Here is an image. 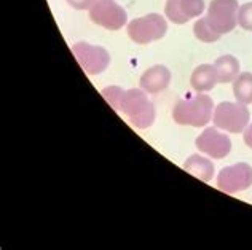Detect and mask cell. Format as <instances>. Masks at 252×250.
<instances>
[{"label":"cell","mask_w":252,"mask_h":250,"mask_svg":"<svg viewBox=\"0 0 252 250\" xmlns=\"http://www.w3.org/2000/svg\"><path fill=\"white\" fill-rule=\"evenodd\" d=\"M238 24L244 30L252 32V2H248L240 6V10H238Z\"/></svg>","instance_id":"cell-17"},{"label":"cell","mask_w":252,"mask_h":250,"mask_svg":"<svg viewBox=\"0 0 252 250\" xmlns=\"http://www.w3.org/2000/svg\"><path fill=\"white\" fill-rule=\"evenodd\" d=\"M214 67L217 72L219 83L235 82L236 77L240 75V62L231 55H223L220 57H217V61L214 62Z\"/></svg>","instance_id":"cell-13"},{"label":"cell","mask_w":252,"mask_h":250,"mask_svg":"<svg viewBox=\"0 0 252 250\" xmlns=\"http://www.w3.org/2000/svg\"><path fill=\"white\" fill-rule=\"evenodd\" d=\"M190 83H191V88H193L196 93L211 91L219 83L216 67L209 64H203L200 67H196L193 70V74H191Z\"/></svg>","instance_id":"cell-12"},{"label":"cell","mask_w":252,"mask_h":250,"mask_svg":"<svg viewBox=\"0 0 252 250\" xmlns=\"http://www.w3.org/2000/svg\"><path fill=\"white\" fill-rule=\"evenodd\" d=\"M204 11V0H168L164 15L174 24H185Z\"/></svg>","instance_id":"cell-10"},{"label":"cell","mask_w":252,"mask_h":250,"mask_svg":"<svg viewBox=\"0 0 252 250\" xmlns=\"http://www.w3.org/2000/svg\"><path fill=\"white\" fill-rule=\"evenodd\" d=\"M171 82V72L164 65H154L141 77V88L145 93L157 94L163 91Z\"/></svg>","instance_id":"cell-11"},{"label":"cell","mask_w":252,"mask_h":250,"mask_svg":"<svg viewBox=\"0 0 252 250\" xmlns=\"http://www.w3.org/2000/svg\"><path fill=\"white\" fill-rule=\"evenodd\" d=\"M238 10V0H212L204 18L209 28L222 37L236 28Z\"/></svg>","instance_id":"cell-4"},{"label":"cell","mask_w":252,"mask_h":250,"mask_svg":"<svg viewBox=\"0 0 252 250\" xmlns=\"http://www.w3.org/2000/svg\"><path fill=\"white\" fill-rule=\"evenodd\" d=\"M212 99L208 94L198 93L189 96L185 99L177 101L172 109V118L179 124L184 126L200 128L208 124L212 118Z\"/></svg>","instance_id":"cell-1"},{"label":"cell","mask_w":252,"mask_h":250,"mask_svg":"<svg viewBox=\"0 0 252 250\" xmlns=\"http://www.w3.org/2000/svg\"><path fill=\"white\" fill-rule=\"evenodd\" d=\"M97 0H67V3L75 10H90Z\"/></svg>","instance_id":"cell-19"},{"label":"cell","mask_w":252,"mask_h":250,"mask_svg":"<svg viewBox=\"0 0 252 250\" xmlns=\"http://www.w3.org/2000/svg\"><path fill=\"white\" fill-rule=\"evenodd\" d=\"M125 91L122 88L118 86H110V88H104L102 89V96L105 97V101H107L112 107H114V110L118 111V109H120V102H122V96H123Z\"/></svg>","instance_id":"cell-18"},{"label":"cell","mask_w":252,"mask_h":250,"mask_svg":"<svg viewBox=\"0 0 252 250\" xmlns=\"http://www.w3.org/2000/svg\"><path fill=\"white\" fill-rule=\"evenodd\" d=\"M233 94L238 102L244 105L252 104V74L244 72L236 77L233 82Z\"/></svg>","instance_id":"cell-15"},{"label":"cell","mask_w":252,"mask_h":250,"mask_svg":"<svg viewBox=\"0 0 252 250\" xmlns=\"http://www.w3.org/2000/svg\"><path fill=\"white\" fill-rule=\"evenodd\" d=\"M184 169L187 170L189 174L195 175L196 179H200L203 182H209L212 179V175H214V164H212V161L198 155L190 156L189 160L184 163Z\"/></svg>","instance_id":"cell-14"},{"label":"cell","mask_w":252,"mask_h":250,"mask_svg":"<svg viewBox=\"0 0 252 250\" xmlns=\"http://www.w3.org/2000/svg\"><path fill=\"white\" fill-rule=\"evenodd\" d=\"M91 21L109 30H118L126 24V11L114 0H97L90 8Z\"/></svg>","instance_id":"cell-7"},{"label":"cell","mask_w":252,"mask_h":250,"mask_svg":"<svg viewBox=\"0 0 252 250\" xmlns=\"http://www.w3.org/2000/svg\"><path fill=\"white\" fill-rule=\"evenodd\" d=\"M244 142H246V145L249 148H252V123H251V126L244 129Z\"/></svg>","instance_id":"cell-20"},{"label":"cell","mask_w":252,"mask_h":250,"mask_svg":"<svg viewBox=\"0 0 252 250\" xmlns=\"http://www.w3.org/2000/svg\"><path fill=\"white\" fill-rule=\"evenodd\" d=\"M196 148L211 158L222 160L230 153L231 140L225 133H220L219 128H208L198 136Z\"/></svg>","instance_id":"cell-9"},{"label":"cell","mask_w":252,"mask_h":250,"mask_svg":"<svg viewBox=\"0 0 252 250\" xmlns=\"http://www.w3.org/2000/svg\"><path fill=\"white\" fill-rule=\"evenodd\" d=\"M118 111L125 113L129 118V121L139 129H147L155 120L154 104L145 96L144 89L125 91Z\"/></svg>","instance_id":"cell-2"},{"label":"cell","mask_w":252,"mask_h":250,"mask_svg":"<svg viewBox=\"0 0 252 250\" xmlns=\"http://www.w3.org/2000/svg\"><path fill=\"white\" fill-rule=\"evenodd\" d=\"M72 53H74L75 59L78 64L82 65V69L90 75H97L107 69L110 62V56L107 50L102 47H94L86 42H78L72 47Z\"/></svg>","instance_id":"cell-6"},{"label":"cell","mask_w":252,"mask_h":250,"mask_svg":"<svg viewBox=\"0 0 252 250\" xmlns=\"http://www.w3.org/2000/svg\"><path fill=\"white\" fill-rule=\"evenodd\" d=\"M128 35L137 45H147L160 38L166 34L168 24L166 19L158 13H150L142 18L132 19L128 24Z\"/></svg>","instance_id":"cell-3"},{"label":"cell","mask_w":252,"mask_h":250,"mask_svg":"<svg viewBox=\"0 0 252 250\" xmlns=\"http://www.w3.org/2000/svg\"><path fill=\"white\" fill-rule=\"evenodd\" d=\"M216 128L228 133H243L249 123V110L241 102H222L219 104L212 115Z\"/></svg>","instance_id":"cell-5"},{"label":"cell","mask_w":252,"mask_h":250,"mask_svg":"<svg viewBox=\"0 0 252 250\" xmlns=\"http://www.w3.org/2000/svg\"><path fill=\"white\" fill-rule=\"evenodd\" d=\"M193 32H195V37L198 40L204 42V43H214L220 38V35H217L216 32L209 28V24L206 23V18L198 19L193 26Z\"/></svg>","instance_id":"cell-16"},{"label":"cell","mask_w":252,"mask_h":250,"mask_svg":"<svg viewBox=\"0 0 252 250\" xmlns=\"http://www.w3.org/2000/svg\"><path fill=\"white\" fill-rule=\"evenodd\" d=\"M252 185V167L246 163H238L220 170L217 175V188L220 192L233 194Z\"/></svg>","instance_id":"cell-8"}]
</instances>
